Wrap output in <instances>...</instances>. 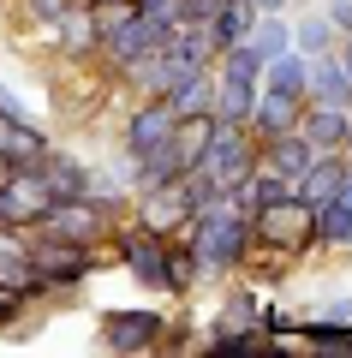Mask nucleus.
<instances>
[{"instance_id": "473e14b6", "label": "nucleus", "mask_w": 352, "mask_h": 358, "mask_svg": "<svg viewBox=\"0 0 352 358\" xmlns=\"http://www.w3.org/2000/svg\"><path fill=\"white\" fill-rule=\"evenodd\" d=\"M340 155L352 162V108H346V143H340Z\"/></svg>"}, {"instance_id": "4be33fe9", "label": "nucleus", "mask_w": 352, "mask_h": 358, "mask_svg": "<svg viewBox=\"0 0 352 358\" xmlns=\"http://www.w3.org/2000/svg\"><path fill=\"white\" fill-rule=\"evenodd\" d=\"M167 108H174V120H191V114H209V102H215V72L203 66V72H191V78H179L174 90L162 96Z\"/></svg>"}, {"instance_id": "9d476101", "label": "nucleus", "mask_w": 352, "mask_h": 358, "mask_svg": "<svg viewBox=\"0 0 352 358\" xmlns=\"http://www.w3.org/2000/svg\"><path fill=\"white\" fill-rule=\"evenodd\" d=\"M48 42H54V54L60 60H72V66H96V18H90V6L78 0V6H66L60 18L48 24Z\"/></svg>"}, {"instance_id": "7ed1b4c3", "label": "nucleus", "mask_w": 352, "mask_h": 358, "mask_svg": "<svg viewBox=\"0 0 352 358\" xmlns=\"http://www.w3.org/2000/svg\"><path fill=\"white\" fill-rule=\"evenodd\" d=\"M203 197H209V179H203V173H179V179H167V185L138 192L126 215L138 221L143 233H155V239H174V233H185L191 209H197Z\"/></svg>"}, {"instance_id": "2eb2a0df", "label": "nucleus", "mask_w": 352, "mask_h": 358, "mask_svg": "<svg viewBox=\"0 0 352 358\" xmlns=\"http://www.w3.org/2000/svg\"><path fill=\"white\" fill-rule=\"evenodd\" d=\"M257 310H263V287H251L245 275H233V281H221V305H215L209 329H257Z\"/></svg>"}, {"instance_id": "f257e3e1", "label": "nucleus", "mask_w": 352, "mask_h": 358, "mask_svg": "<svg viewBox=\"0 0 352 358\" xmlns=\"http://www.w3.org/2000/svg\"><path fill=\"white\" fill-rule=\"evenodd\" d=\"M179 239H191L203 281H233V275L245 268V257H251V215L239 209L233 192H209L197 209H191V221H185Z\"/></svg>"}, {"instance_id": "2f4dec72", "label": "nucleus", "mask_w": 352, "mask_h": 358, "mask_svg": "<svg viewBox=\"0 0 352 358\" xmlns=\"http://www.w3.org/2000/svg\"><path fill=\"white\" fill-rule=\"evenodd\" d=\"M257 13H287V0H251Z\"/></svg>"}, {"instance_id": "7c9ffc66", "label": "nucleus", "mask_w": 352, "mask_h": 358, "mask_svg": "<svg viewBox=\"0 0 352 358\" xmlns=\"http://www.w3.org/2000/svg\"><path fill=\"white\" fill-rule=\"evenodd\" d=\"M335 197H340V203H352V162H346V179H340V192H335Z\"/></svg>"}, {"instance_id": "5701e85b", "label": "nucleus", "mask_w": 352, "mask_h": 358, "mask_svg": "<svg viewBox=\"0 0 352 358\" xmlns=\"http://www.w3.org/2000/svg\"><path fill=\"white\" fill-rule=\"evenodd\" d=\"M245 42H251V54L269 66L275 54L293 48V18L287 13H257V24H251V36H245Z\"/></svg>"}, {"instance_id": "423d86ee", "label": "nucleus", "mask_w": 352, "mask_h": 358, "mask_svg": "<svg viewBox=\"0 0 352 358\" xmlns=\"http://www.w3.org/2000/svg\"><path fill=\"white\" fill-rule=\"evenodd\" d=\"M251 167H257V138L245 126H215L191 173L209 179V192H239L245 179H251Z\"/></svg>"}, {"instance_id": "c9c22d12", "label": "nucleus", "mask_w": 352, "mask_h": 358, "mask_svg": "<svg viewBox=\"0 0 352 358\" xmlns=\"http://www.w3.org/2000/svg\"><path fill=\"white\" fill-rule=\"evenodd\" d=\"M0 120H6V114H0Z\"/></svg>"}, {"instance_id": "f03ea898", "label": "nucleus", "mask_w": 352, "mask_h": 358, "mask_svg": "<svg viewBox=\"0 0 352 358\" xmlns=\"http://www.w3.org/2000/svg\"><path fill=\"white\" fill-rule=\"evenodd\" d=\"M30 268H36V299H72L78 287L101 268V251L96 245H72V239L30 233Z\"/></svg>"}, {"instance_id": "bb28decb", "label": "nucleus", "mask_w": 352, "mask_h": 358, "mask_svg": "<svg viewBox=\"0 0 352 358\" xmlns=\"http://www.w3.org/2000/svg\"><path fill=\"white\" fill-rule=\"evenodd\" d=\"M257 329H263V341H287V334H299V317L281 305H263L257 310Z\"/></svg>"}, {"instance_id": "b1692460", "label": "nucleus", "mask_w": 352, "mask_h": 358, "mask_svg": "<svg viewBox=\"0 0 352 358\" xmlns=\"http://www.w3.org/2000/svg\"><path fill=\"white\" fill-rule=\"evenodd\" d=\"M335 42H340V30L323 18V6H316V13H299V18H293V48H299L304 60H316V54H335Z\"/></svg>"}, {"instance_id": "ddd939ff", "label": "nucleus", "mask_w": 352, "mask_h": 358, "mask_svg": "<svg viewBox=\"0 0 352 358\" xmlns=\"http://www.w3.org/2000/svg\"><path fill=\"white\" fill-rule=\"evenodd\" d=\"M0 287H13L36 305V268H30V233L24 227H0Z\"/></svg>"}, {"instance_id": "a211bd4d", "label": "nucleus", "mask_w": 352, "mask_h": 358, "mask_svg": "<svg viewBox=\"0 0 352 358\" xmlns=\"http://www.w3.org/2000/svg\"><path fill=\"white\" fill-rule=\"evenodd\" d=\"M311 143H304L299 138V131H281V138H269V143H257V162H263L269 167V173H281V179H287V185H299V173H304V167H311Z\"/></svg>"}, {"instance_id": "0eeeda50", "label": "nucleus", "mask_w": 352, "mask_h": 358, "mask_svg": "<svg viewBox=\"0 0 352 358\" xmlns=\"http://www.w3.org/2000/svg\"><path fill=\"white\" fill-rule=\"evenodd\" d=\"M162 42H167L162 24H150L143 13H132V18H120V24L101 30V42H96V72L108 78V84H120V78H126L150 48H162Z\"/></svg>"}, {"instance_id": "72a5a7b5", "label": "nucleus", "mask_w": 352, "mask_h": 358, "mask_svg": "<svg viewBox=\"0 0 352 358\" xmlns=\"http://www.w3.org/2000/svg\"><path fill=\"white\" fill-rule=\"evenodd\" d=\"M0 13H13V0H0Z\"/></svg>"}, {"instance_id": "c756f323", "label": "nucleus", "mask_w": 352, "mask_h": 358, "mask_svg": "<svg viewBox=\"0 0 352 358\" xmlns=\"http://www.w3.org/2000/svg\"><path fill=\"white\" fill-rule=\"evenodd\" d=\"M323 18L340 30V36H352V0H323Z\"/></svg>"}, {"instance_id": "dca6fc26", "label": "nucleus", "mask_w": 352, "mask_h": 358, "mask_svg": "<svg viewBox=\"0 0 352 358\" xmlns=\"http://www.w3.org/2000/svg\"><path fill=\"white\" fill-rule=\"evenodd\" d=\"M293 131H299V138L311 143L316 155H323V150H340V143H346V108L304 102V108H299V126H293Z\"/></svg>"}, {"instance_id": "412c9836", "label": "nucleus", "mask_w": 352, "mask_h": 358, "mask_svg": "<svg viewBox=\"0 0 352 358\" xmlns=\"http://www.w3.org/2000/svg\"><path fill=\"white\" fill-rule=\"evenodd\" d=\"M251 24H257V6H251V0H221V6L209 13L215 54H221V48H233V42H245V36H251Z\"/></svg>"}, {"instance_id": "4468645a", "label": "nucleus", "mask_w": 352, "mask_h": 358, "mask_svg": "<svg viewBox=\"0 0 352 358\" xmlns=\"http://www.w3.org/2000/svg\"><path fill=\"white\" fill-rule=\"evenodd\" d=\"M304 102H328V108H352V78L335 54L304 60Z\"/></svg>"}, {"instance_id": "c85d7f7f", "label": "nucleus", "mask_w": 352, "mask_h": 358, "mask_svg": "<svg viewBox=\"0 0 352 358\" xmlns=\"http://www.w3.org/2000/svg\"><path fill=\"white\" fill-rule=\"evenodd\" d=\"M0 114H6V120H30V114H36V108H30V102H24V96H18L13 84H0Z\"/></svg>"}, {"instance_id": "393cba45", "label": "nucleus", "mask_w": 352, "mask_h": 358, "mask_svg": "<svg viewBox=\"0 0 352 358\" xmlns=\"http://www.w3.org/2000/svg\"><path fill=\"white\" fill-rule=\"evenodd\" d=\"M66 6H78V0H13V13L24 18V24H42V30H48Z\"/></svg>"}, {"instance_id": "39448f33", "label": "nucleus", "mask_w": 352, "mask_h": 358, "mask_svg": "<svg viewBox=\"0 0 352 358\" xmlns=\"http://www.w3.org/2000/svg\"><path fill=\"white\" fill-rule=\"evenodd\" d=\"M251 239L293 257V263H304V257H316V209L299 203V197H281V203L251 215Z\"/></svg>"}, {"instance_id": "9b49d317", "label": "nucleus", "mask_w": 352, "mask_h": 358, "mask_svg": "<svg viewBox=\"0 0 352 358\" xmlns=\"http://www.w3.org/2000/svg\"><path fill=\"white\" fill-rule=\"evenodd\" d=\"M48 150H54V138L36 114L30 120H0V162L6 167H36Z\"/></svg>"}, {"instance_id": "6e6552de", "label": "nucleus", "mask_w": 352, "mask_h": 358, "mask_svg": "<svg viewBox=\"0 0 352 358\" xmlns=\"http://www.w3.org/2000/svg\"><path fill=\"white\" fill-rule=\"evenodd\" d=\"M113 221L120 215H108L101 203H90V197H66V203H48V215L36 221L30 233H48V239H72V245H108V233H113Z\"/></svg>"}, {"instance_id": "f3484780", "label": "nucleus", "mask_w": 352, "mask_h": 358, "mask_svg": "<svg viewBox=\"0 0 352 358\" xmlns=\"http://www.w3.org/2000/svg\"><path fill=\"white\" fill-rule=\"evenodd\" d=\"M162 287H167V299H191L203 287L197 251H191V239H179V233L162 245Z\"/></svg>"}, {"instance_id": "f704fd0d", "label": "nucleus", "mask_w": 352, "mask_h": 358, "mask_svg": "<svg viewBox=\"0 0 352 358\" xmlns=\"http://www.w3.org/2000/svg\"><path fill=\"white\" fill-rule=\"evenodd\" d=\"M6 173H13V167H6V162H0V179H6Z\"/></svg>"}, {"instance_id": "f8f14e48", "label": "nucleus", "mask_w": 352, "mask_h": 358, "mask_svg": "<svg viewBox=\"0 0 352 358\" xmlns=\"http://www.w3.org/2000/svg\"><path fill=\"white\" fill-rule=\"evenodd\" d=\"M36 173H42V185H48L54 203H66V197H84V192H90V162H84V155H72V150H60V143H54V150L36 162Z\"/></svg>"}, {"instance_id": "6ab92c4d", "label": "nucleus", "mask_w": 352, "mask_h": 358, "mask_svg": "<svg viewBox=\"0 0 352 358\" xmlns=\"http://www.w3.org/2000/svg\"><path fill=\"white\" fill-rule=\"evenodd\" d=\"M209 72H215V66H209ZM251 108H257V84L215 72V102H209L215 126H245V120H251Z\"/></svg>"}, {"instance_id": "cd10ccee", "label": "nucleus", "mask_w": 352, "mask_h": 358, "mask_svg": "<svg viewBox=\"0 0 352 358\" xmlns=\"http://www.w3.org/2000/svg\"><path fill=\"white\" fill-rule=\"evenodd\" d=\"M316 317L323 322H352V293H328L323 305H316Z\"/></svg>"}, {"instance_id": "1a4fd4ad", "label": "nucleus", "mask_w": 352, "mask_h": 358, "mask_svg": "<svg viewBox=\"0 0 352 358\" xmlns=\"http://www.w3.org/2000/svg\"><path fill=\"white\" fill-rule=\"evenodd\" d=\"M174 108L162 102V96H132V108L120 114V143L113 150H126V155H150V150H162L167 138H174Z\"/></svg>"}, {"instance_id": "aec40b11", "label": "nucleus", "mask_w": 352, "mask_h": 358, "mask_svg": "<svg viewBox=\"0 0 352 358\" xmlns=\"http://www.w3.org/2000/svg\"><path fill=\"white\" fill-rule=\"evenodd\" d=\"M316 251H335V257L352 251V203H340V197L316 203Z\"/></svg>"}, {"instance_id": "20e7f679", "label": "nucleus", "mask_w": 352, "mask_h": 358, "mask_svg": "<svg viewBox=\"0 0 352 358\" xmlns=\"http://www.w3.org/2000/svg\"><path fill=\"white\" fill-rule=\"evenodd\" d=\"M96 341H101V352H113V358L162 352V341H167V310H155V305H113V310H101Z\"/></svg>"}, {"instance_id": "a878e982", "label": "nucleus", "mask_w": 352, "mask_h": 358, "mask_svg": "<svg viewBox=\"0 0 352 358\" xmlns=\"http://www.w3.org/2000/svg\"><path fill=\"white\" fill-rule=\"evenodd\" d=\"M150 24H162V30H179L185 24V0H132Z\"/></svg>"}]
</instances>
